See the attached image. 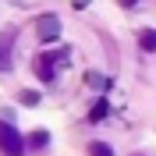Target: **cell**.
Wrapping results in <instances>:
<instances>
[{"mask_svg": "<svg viewBox=\"0 0 156 156\" xmlns=\"http://www.w3.org/2000/svg\"><path fill=\"white\" fill-rule=\"evenodd\" d=\"M68 60V50H43L36 57V75H39V82H53V75H57V68Z\"/></svg>", "mask_w": 156, "mask_h": 156, "instance_id": "6da1fadb", "label": "cell"}, {"mask_svg": "<svg viewBox=\"0 0 156 156\" xmlns=\"http://www.w3.org/2000/svg\"><path fill=\"white\" fill-rule=\"evenodd\" d=\"M0 153L4 156H25V138H21L18 128H11L7 121H0Z\"/></svg>", "mask_w": 156, "mask_h": 156, "instance_id": "7a4b0ae2", "label": "cell"}, {"mask_svg": "<svg viewBox=\"0 0 156 156\" xmlns=\"http://www.w3.org/2000/svg\"><path fill=\"white\" fill-rule=\"evenodd\" d=\"M36 32H39V43H53V39L60 36V18L57 14H43L39 25H36Z\"/></svg>", "mask_w": 156, "mask_h": 156, "instance_id": "3957f363", "label": "cell"}, {"mask_svg": "<svg viewBox=\"0 0 156 156\" xmlns=\"http://www.w3.org/2000/svg\"><path fill=\"white\" fill-rule=\"evenodd\" d=\"M11 50H14V29L0 32V71H11Z\"/></svg>", "mask_w": 156, "mask_h": 156, "instance_id": "277c9868", "label": "cell"}, {"mask_svg": "<svg viewBox=\"0 0 156 156\" xmlns=\"http://www.w3.org/2000/svg\"><path fill=\"white\" fill-rule=\"evenodd\" d=\"M138 46L146 53H156V29H138Z\"/></svg>", "mask_w": 156, "mask_h": 156, "instance_id": "5b68a950", "label": "cell"}, {"mask_svg": "<svg viewBox=\"0 0 156 156\" xmlns=\"http://www.w3.org/2000/svg\"><path fill=\"white\" fill-rule=\"evenodd\" d=\"M89 156H114V149H110L107 142H92V146H89Z\"/></svg>", "mask_w": 156, "mask_h": 156, "instance_id": "8992f818", "label": "cell"}, {"mask_svg": "<svg viewBox=\"0 0 156 156\" xmlns=\"http://www.w3.org/2000/svg\"><path fill=\"white\" fill-rule=\"evenodd\" d=\"M89 117H92V121H99V117H107V99H99L96 107H92V114H89Z\"/></svg>", "mask_w": 156, "mask_h": 156, "instance_id": "52a82bcc", "label": "cell"}, {"mask_svg": "<svg viewBox=\"0 0 156 156\" xmlns=\"http://www.w3.org/2000/svg\"><path fill=\"white\" fill-rule=\"evenodd\" d=\"M21 103H25V107H36V103H39V92H32V89L21 92Z\"/></svg>", "mask_w": 156, "mask_h": 156, "instance_id": "ba28073f", "label": "cell"}, {"mask_svg": "<svg viewBox=\"0 0 156 156\" xmlns=\"http://www.w3.org/2000/svg\"><path fill=\"white\" fill-rule=\"evenodd\" d=\"M29 142H32V146L39 149V146H46V142H50V135H46V131H36V135H32Z\"/></svg>", "mask_w": 156, "mask_h": 156, "instance_id": "9c48e42d", "label": "cell"}, {"mask_svg": "<svg viewBox=\"0 0 156 156\" xmlns=\"http://www.w3.org/2000/svg\"><path fill=\"white\" fill-rule=\"evenodd\" d=\"M121 7H138V0H117Z\"/></svg>", "mask_w": 156, "mask_h": 156, "instance_id": "30bf717a", "label": "cell"}, {"mask_svg": "<svg viewBox=\"0 0 156 156\" xmlns=\"http://www.w3.org/2000/svg\"><path fill=\"white\" fill-rule=\"evenodd\" d=\"M71 4H75L78 11H82V7H89V0H71Z\"/></svg>", "mask_w": 156, "mask_h": 156, "instance_id": "8fae6325", "label": "cell"}]
</instances>
